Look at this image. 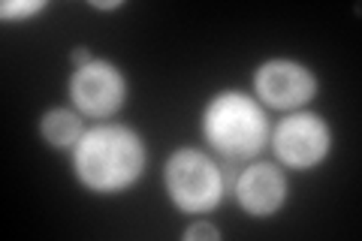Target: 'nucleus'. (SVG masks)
Returning <instances> with one entry per match:
<instances>
[{"mask_svg": "<svg viewBox=\"0 0 362 241\" xmlns=\"http://www.w3.org/2000/svg\"><path fill=\"white\" fill-rule=\"evenodd\" d=\"M145 169L142 139L127 127H94L76 145V175L94 193L130 187Z\"/></svg>", "mask_w": 362, "mask_h": 241, "instance_id": "nucleus-1", "label": "nucleus"}, {"mask_svg": "<svg viewBox=\"0 0 362 241\" xmlns=\"http://www.w3.org/2000/svg\"><path fill=\"white\" fill-rule=\"evenodd\" d=\"M202 133L209 145L226 160H247L259 154L266 142L269 124L263 109L239 90L214 97L202 112Z\"/></svg>", "mask_w": 362, "mask_h": 241, "instance_id": "nucleus-2", "label": "nucleus"}, {"mask_svg": "<svg viewBox=\"0 0 362 241\" xmlns=\"http://www.w3.org/2000/svg\"><path fill=\"white\" fill-rule=\"evenodd\" d=\"M166 190L181 211L206 214L223 196V178L202 151L181 148L166 163Z\"/></svg>", "mask_w": 362, "mask_h": 241, "instance_id": "nucleus-3", "label": "nucleus"}, {"mask_svg": "<svg viewBox=\"0 0 362 241\" xmlns=\"http://www.w3.org/2000/svg\"><path fill=\"white\" fill-rule=\"evenodd\" d=\"M70 97L90 118H106L121 109L127 97V82L109 61H90L85 66H76L70 78Z\"/></svg>", "mask_w": 362, "mask_h": 241, "instance_id": "nucleus-4", "label": "nucleus"}, {"mask_svg": "<svg viewBox=\"0 0 362 241\" xmlns=\"http://www.w3.org/2000/svg\"><path fill=\"white\" fill-rule=\"evenodd\" d=\"M278 160L293 169H311L329 154V127L317 114H290L275 130Z\"/></svg>", "mask_w": 362, "mask_h": 241, "instance_id": "nucleus-5", "label": "nucleus"}, {"mask_svg": "<svg viewBox=\"0 0 362 241\" xmlns=\"http://www.w3.org/2000/svg\"><path fill=\"white\" fill-rule=\"evenodd\" d=\"M257 97L275 109H296L302 102H308L317 90L314 76L305 70L302 64L293 61H269L257 70L254 76Z\"/></svg>", "mask_w": 362, "mask_h": 241, "instance_id": "nucleus-6", "label": "nucleus"}, {"mask_svg": "<svg viewBox=\"0 0 362 241\" xmlns=\"http://www.w3.org/2000/svg\"><path fill=\"white\" fill-rule=\"evenodd\" d=\"M235 196L239 205L254 217L275 214L287 199V181L272 163H254L247 166L239 181H235Z\"/></svg>", "mask_w": 362, "mask_h": 241, "instance_id": "nucleus-7", "label": "nucleus"}, {"mask_svg": "<svg viewBox=\"0 0 362 241\" xmlns=\"http://www.w3.org/2000/svg\"><path fill=\"white\" fill-rule=\"evenodd\" d=\"M40 133L42 139L49 142L52 148H70V145H78L82 139V121H78V114L66 112V109H52L42 114L40 121Z\"/></svg>", "mask_w": 362, "mask_h": 241, "instance_id": "nucleus-8", "label": "nucleus"}, {"mask_svg": "<svg viewBox=\"0 0 362 241\" xmlns=\"http://www.w3.org/2000/svg\"><path fill=\"white\" fill-rule=\"evenodd\" d=\"M42 6H45L42 0H6V4L0 6V16H4L6 21H9V18L16 21V18H28V16H37Z\"/></svg>", "mask_w": 362, "mask_h": 241, "instance_id": "nucleus-9", "label": "nucleus"}, {"mask_svg": "<svg viewBox=\"0 0 362 241\" xmlns=\"http://www.w3.org/2000/svg\"><path fill=\"white\" fill-rule=\"evenodd\" d=\"M185 238H187V241H202V238L218 241V238H221V233H218V229H214L211 223H194L190 229H185Z\"/></svg>", "mask_w": 362, "mask_h": 241, "instance_id": "nucleus-10", "label": "nucleus"}, {"mask_svg": "<svg viewBox=\"0 0 362 241\" xmlns=\"http://www.w3.org/2000/svg\"><path fill=\"white\" fill-rule=\"evenodd\" d=\"M73 64H76V66L90 64V52H88V49H76V52H73Z\"/></svg>", "mask_w": 362, "mask_h": 241, "instance_id": "nucleus-11", "label": "nucleus"}, {"mask_svg": "<svg viewBox=\"0 0 362 241\" xmlns=\"http://www.w3.org/2000/svg\"><path fill=\"white\" fill-rule=\"evenodd\" d=\"M90 6H97V9H115V6H121V0H90Z\"/></svg>", "mask_w": 362, "mask_h": 241, "instance_id": "nucleus-12", "label": "nucleus"}]
</instances>
